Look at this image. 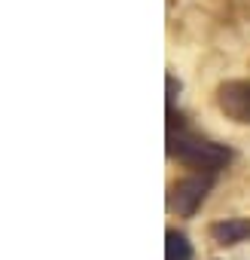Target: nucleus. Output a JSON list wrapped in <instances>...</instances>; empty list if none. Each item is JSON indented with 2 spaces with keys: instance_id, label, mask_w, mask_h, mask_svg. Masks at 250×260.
I'll return each mask as SVG.
<instances>
[{
  "instance_id": "obj_1",
  "label": "nucleus",
  "mask_w": 250,
  "mask_h": 260,
  "mask_svg": "<svg viewBox=\"0 0 250 260\" xmlns=\"http://www.w3.org/2000/svg\"><path fill=\"white\" fill-rule=\"evenodd\" d=\"M168 141H171L168 144V156H177L183 166L198 169V172H220L232 159L229 147L214 144V141L198 138V135H189V132H177V138L171 135Z\"/></svg>"
},
{
  "instance_id": "obj_2",
  "label": "nucleus",
  "mask_w": 250,
  "mask_h": 260,
  "mask_svg": "<svg viewBox=\"0 0 250 260\" xmlns=\"http://www.w3.org/2000/svg\"><path fill=\"white\" fill-rule=\"evenodd\" d=\"M211 184H214L211 175H189V178L171 184V190H168V211L180 214V217H192L198 211V205L204 202Z\"/></svg>"
},
{
  "instance_id": "obj_3",
  "label": "nucleus",
  "mask_w": 250,
  "mask_h": 260,
  "mask_svg": "<svg viewBox=\"0 0 250 260\" xmlns=\"http://www.w3.org/2000/svg\"><path fill=\"white\" fill-rule=\"evenodd\" d=\"M220 110L235 122H250V83L247 80H229L217 89Z\"/></svg>"
},
{
  "instance_id": "obj_4",
  "label": "nucleus",
  "mask_w": 250,
  "mask_h": 260,
  "mask_svg": "<svg viewBox=\"0 0 250 260\" xmlns=\"http://www.w3.org/2000/svg\"><path fill=\"white\" fill-rule=\"evenodd\" d=\"M211 239L217 245H238V242L250 239V220H244V217L217 220V223H211Z\"/></svg>"
},
{
  "instance_id": "obj_5",
  "label": "nucleus",
  "mask_w": 250,
  "mask_h": 260,
  "mask_svg": "<svg viewBox=\"0 0 250 260\" xmlns=\"http://www.w3.org/2000/svg\"><path fill=\"white\" fill-rule=\"evenodd\" d=\"M165 260H192V245L183 233L168 230L165 236Z\"/></svg>"
},
{
  "instance_id": "obj_6",
  "label": "nucleus",
  "mask_w": 250,
  "mask_h": 260,
  "mask_svg": "<svg viewBox=\"0 0 250 260\" xmlns=\"http://www.w3.org/2000/svg\"><path fill=\"white\" fill-rule=\"evenodd\" d=\"M165 83H168V110H174V98H177V92H180V83L174 80V74H168Z\"/></svg>"
}]
</instances>
